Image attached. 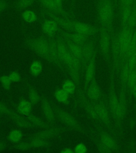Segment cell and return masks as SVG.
Segmentation results:
<instances>
[{"mask_svg": "<svg viewBox=\"0 0 136 153\" xmlns=\"http://www.w3.org/2000/svg\"><path fill=\"white\" fill-rule=\"evenodd\" d=\"M25 44L34 52L49 61L50 44L48 39L44 37L28 38L25 41Z\"/></svg>", "mask_w": 136, "mask_h": 153, "instance_id": "3957f363", "label": "cell"}, {"mask_svg": "<svg viewBox=\"0 0 136 153\" xmlns=\"http://www.w3.org/2000/svg\"><path fill=\"white\" fill-rule=\"evenodd\" d=\"M60 35L62 38L70 40L81 46L89 41V36L74 31L72 33L68 31H60Z\"/></svg>", "mask_w": 136, "mask_h": 153, "instance_id": "8fae6325", "label": "cell"}, {"mask_svg": "<svg viewBox=\"0 0 136 153\" xmlns=\"http://www.w3.org/2000/svg\"><path fill=\"white\" fill-rule=\"evenodd\" d=\"M41 103L43 112L46 119L51 123H54L55 121V114L52 108L50 101L45 97H43L41 99Z\"/></svg>", "mask_w": 136, "mask_h": 153, "instance_id": "2e32d148", "label": "cell"}, {"mask_svg": "<svg viewBox=\"0 0 136 153\" xmlns=\"http://www.w3.org/2000/svg\"><path fill=\"white\" fill-rule=\"evenodd\" d=\"M44 9L48 10L51 12H53L56 14H59L62 17L68 18L69 17L70 14L64 9H60L57 6L53 0H38Z\"/></svg>", "mask_w": 136, "mask_h": 153, "instance_id": "9a60e30c", "label": "cell"}, {"mask_svg": "<svg viewBox=\"0 0 136 153\" xmlns=\"http://www.w3.org/2000/svg\"><path fill=\"white\" fill-rule=\"evenodd\" d=\"M30 142L31 148H42L48 145V139L41 138H31Z\"/></svg>", "mask_w": 136, "mask_h": 153, "instance_id": "484cf974", "label": "cell"}, {"mask_svg": "<svg viewBox=\"0 0 136 153\" xmlns=\"http://www.w3.org/2000/svg\"><path fill=\"white\" fill-rule=\"evenodd\" d=\"M62 1H65V0H62Z\"/></svg>", "mask_w": 136, "mask_h": 153, "instance_id": "f907efd6", "label": "cell"}, {"mask_svg": "<svg viewBox=\"0 0 136 153\" xmlns=\"http://www.w3.org/2000/svg\"><path fill=\"white\" fill-rule=\"evenodd\" d=\"M96 112L98 116L99 121L103 122L109 128L111 124V118L108 108L103 102H100L93 104Z\"/></svg>", "mask_w": 136, "mask_h": 153, "instance_id": "30bf717a", "label": "cell"}, {"mask_svg": "<svg viewBox=\"0 0 136 153\" xmlns=\"http://www.w3.org/2000/svg\"><path fill=\"white\" fill-rule=\"evenodd\" d=\"M29 101L31 102L32 105H35L38 103L40 100V97L38 95V93L35 91V89L31 86L29 93Z\"/></svg>", "mask_w": 136, "mask_h": 153, "instance_id": "d6a6232c", "label": "cell"}, {"mask_svg": "<svg viewBox=\"0 0 136 153\" xmlns=\"http://www.w3.org/2000/svg\"><path fill=\"white\" fill-rule=\"evenodd\" d=\"M50 44V59L49 61L53 62L60 69L64 71L65 65L63 64L60 60L58 51H57V43L56 39L53 37H50L48 39Z\"/></svg>", "mask_w": 136, "mask_h": 153, "instance_id": "9c48e42d", "label": "cell"}, {"mask_svg": "<svg viewBox=\"0 0 136 153\" xmlns=\"http://www.w3.org/2000/svg\"><path fill=\"white\" fill-rule=\"evenodd\" d=\"M69 94L63 89H57L54 93L56 100L60 103L68 104L69 102Z\"/></svg>", "mask_w": 136, "mask_h": 153, "instance_id": "d4e9b609", "label": "cell"}, {"mask_svg": "<svg viewBox=\"0 0 136 153\" xmlns=\"http://www.w3.org/2000/svg\"><path fill=\"white\" fill-rule=\"evenodd\" d=\"M87 97L93 100H98L101 97V91L96 79L89 85L86 91Z\"/></svg>", "mask_w": 136, "mask_h": 153, "instance_id": "e0dca14e", "label": "cell"}, {"mask_svg": "<svg viewBox=\"0 0 136 153\" xmlns=\"http://www.w3.org/2000/svg\"><path fill=\"white\" fill-rule=\"evenodd\" d=\"M55 3L57 4V6L60 7V9H63V5H62V0H53Z\"/></svg>", "mask_w": 136, "mask_h": 153, "instance_id": "ee69618b", "label": "cell"}, {"mask_svg": "<svg viewBox=\"0 0 136 153\" xmlns=\"http://www.w3.org/2000/svg\"><path fill=\"white\" fill-rule=\"evenodd\" d=\"M76 85L74 81L70 80H67L65 81L62 86V89L69 94H74L76 90Z\"/></svg>", "mask_w": 136, "mask_h": 153, "instance_id": "f546056e", "label": "cell"}, {"mask_svg": "<svg viewBox=\"0 0 136 153\" xmlns=\"http://www.w3.org/2000/svg\"><path fill=\"white\" fill-rule=\"evenodd\" d=\"M43 12L50 17L51 19H52L54 21H55L59 25V26L62 27V28L64 29L67 31L73 32L74 22L71 21L65 17H59L57 16V14L51 12L45 9H43Z\"/></svg>", "mask_w": 136, "mask_h": 153, "instance_id": "ba28073f", "label": "cell"}, {"mask_svg": "<svg viewBox=\"0 0 136 153\" xmlns=\"http://www.w3.org/2000/svg\"><path fill=\"white\" fill-rule=\"evenodd\" d=\"M134 35H135V50L136 52V29L134 30Z\"/></svg>", "mask_w": 136, "mask_h": 153, "instance_id": "c3c4849f", "label": "cell"}, {"mask_svg": "<svg viewBox=\"0 0 136 153\" xmlns=\"http://www.w3.org/2000/svg\"><path fill=\"white\" fill-rule=\"evenodd\" d=\"M117 37L123 62H124L127 61L129 55L136 53L134 30L128 27H123Z\"/></svg>", "mask_w": 136, "mask_h": 153, "instance_id": "6da1fadb", "label": "cell"}, {"mask_svg": "<svg viewBox=\"0 0 136 153\" xmlns=\"http://www.w3.org/2000/svg\"><path fill=\"white\" fill-rule=\"evenodd\" d=\"M59 30V25L52 19L47 20L44 22L42 25V30L46 35L53 37Z\"/></svg>", "mask_w": 136, "mask_h": 153, "instance_id": "d6986e66", "label": "cell"}, {"mask_svg": "<svg viewBox=\"0 0 136 153\" xmlns=\"http://www.w3.org/2000/svg\"><path fill=\"white\" fill-rule=\"evenodd\" d=\"M9 7V3L5 1L0 0V12L7 9Z\"/></svg>", "mask_w": 136, "mask_h": 153, "instance_id": "7bdbcfd3", "label": "cell"}, {"mask_svg": "<svg viewBox=\"0 0 136 153\" xmlns=\"http://www.w3.org/2000/svg\"><path fill=\"white\" fill-rule=\"evenodd\" d=\"M111 37L109 29L101 26L100 30V47L102 54L106 60L109 59Z\"/></svg>", "mask_w": 136, "mask_h": 153, "instance_id": "8992f818", "label": "cell"}, {"mask_svg": "<svg viewBox=\"0 0 136 153\" xmlns=\"http://www.w3.org/2000/svg\"><path fill=\"white\" fill-rule=\"evenodd\" d=\"M6 147V143L4 141H0V152H2Z\"/></svg>", "mask_w": 136, "mask_h": 153, "instance_id": "f6af8a7d", "label": "cell"}, {"mask_svg": "<svg viewBox=\"0 0 136 153\" xmlns=\"http://www.w3.org/2000/svg\"><path fill=\"white\" fill-rule=\"evenodd\" d=\"M0 81L3 87L5 89L8 90L9 89L12 83V81L11 79H10L9 76H3L0 78Z\"/></svg>", "mask_w": 136, "mask_h": 153, "instance_id": "8d00e7d4", "label": "cell"}, {"mask_svg": "<svg viewBox=\"0 0 136 153\" xmlns=\"http://www.w3.org/2000/svg\"><path fill=\"white\" fill-rule=\"evenodd\" d=\"M132 9L133 7H121V19L123 27L127 26Z\"/></svg>", "mask_w": 136, "mask_h": 153, "instance_id": "603a6c76", "label": "cell"}, {"mask_svg": "<svg viewBox=\"0 0 136 153\" xmlns=\"http://www.w3.org/2000/svg\"><path fill=\"white\" fill-rule=\"evenodd\" d=\"M127 62L130 71L136 68V53H134L129 55L127 59Z\"/></svg>", "mask_w": 136, "mask_h": 153, "instance_id": "e575fe53", "label": "cell"}, {"mask_svg": "<svg viewBox=\"0 0 136 153\" xmlns=\"http://www.w3.org/2000/svg\"><path fill=\"white\" fill-rule=\"evenodd\" d=\"M43 67L41 62L36 61L31 63L30 70L31 74L33 76H38L42 71Z\"/></svg>", "mask_w": 136, "mask_h": 153, "instance_id": "83f0119b", "label": "cell"}, {"mask_svg": "<svg viewBox=\"0 0 136 153\" xmlns=\"http://www.w3.org/2000/svg\"><path fill=\"white\" fill-rule=\"evenodd\" d=\"M9 140L12 143H18L21 140L22 138V132L18 130H14L10 132L9 135Z\"/></svg>", "mask_w": 136, "mask_h": 153, "instance_id": "4dcf8cb0", "label": "cell"}, {"mask_svg": "<svg viewBox=\"0 0 136 153\" xmlns=\"http://www.w3.org/2000/svg\"><path fill=\"white\" fill-rule=\"evenodd\" d=\"M127 26L134 30L136 29V10L135 9L134 6Z\"/></svg>", "mask_w": 136, "mask_h": 153, "instance_id": "836d02e7", "label": "cell"}, {"mask_svg": "<svg viewBox=\"0 0 136 153\" xmlns=\"http://www.w3.org/2000/svg\"><path fill=\"white\" fill-rule=\"evenodd\" d=\"M134 0H120L121 7H132L134 6Z\"/></svg>", "mask_w": 136, "mask_h": 153, "instance_id": "60d3db41", "label": "cell"}, {"mask_svg": "<svg viewBox=\"0 0 136 153\" xmlns=\"http://www.w3.org/2000/svg\"><path fill=\"white\" fill-rule=\"evenodd\" d=\"M132 95L134 96L136 98V86L134 87V88L132 89V91L130 92Z\"/></svg>", "mask_w": 136, "mask_h": 153, "instance_id": "7dc6e473", "label": "cell"}, {"mask_svg": "<svg viewBox=\"0 0 136 153\" xmlns=\"http://www.w3.org/2000/svg\"><path fill=\"white\" fill-rule=\"evenodd\" d=\"M134 7L136 10V0H134Z\"/></svg>", "mask_w": 136, "mask_h": 153, "instance_id": "681fc988", "label": "cell"}, {"mask_svg": "<svg viewBox=\"0 0 136 153\" xmlns=\"http://www.w3.org/2000/svg\"><path fill=\"white\" fill-rule=\"evenodd\" d=\"M87 149L83 143H79L74 147V152L76 153H85L87 152Z\"/></svg>", "mask_w": 136, "mask_h": 153, "instance_id": "ab89813d", "label": "cell"}, {"mask_svg": "<svg viewBox=\"0 0 136 153\" xmlns=\"http://www.w3.org/2000/svg\"><path fill=\"white\" fill-rule=\"evenodd\" d=\"M97 148H98V152L101 153H110L112 152L111 149H110V148H108V147L105 146L101 142L98 143Z\"/></svg>", "mask_w": 136, "mask_h": 153, "instance_id": "b9f144b4", "label": "cell"}, {"mask_svg": "<svg viewBox=\"0 0 136 153\" xmlns=\"http://www.w3.org/2000/svg\"><path fill=\"white\" fill-rule=\"evenodd\" d=\"M9 76L12 82H18L20 81L22 79L21 75L17 71H13L11 72L9 75Z\"/></svg>", "mask_w": 136, "mask_h": 153, "instance_id": "f35d334b", "label": "cell"}, {"mask_svg": "<svg viewBox=\"0 0 136 153\" xmlns=\"http://www.w3.org/2000/svg\"><path fill=\"white\" fill-rule=\"evenodd\" d=\"M61 152L62 153H74V151H72L71 148H65Z\"/></svg>", "mask_w": 136, "mask_h": 153, "instance_id": "bcb514c9", "label": "cell"}, {"mask_svg": "<svg viewBox=\"0 0 136 153\" xmlns=\"http://www.w3.org/2000/svg\"><path fill=\"white\" fill-rule=\"evenodd\" d=\"M114 73V70L112 69L110 76V85L109 88V103L111 112L112 113L113 117L115 119L119 108V100L117 98L115 88Z\"/></svg>", "mask_w": 136, "mask_h": 153, "instance_id": "277c9868", "label": "cell"}, {"mask_svg": "<svg viewBox=\"0 0 136 153\" xmlns=\"http://www.w3.org/2000/svg\"><path fill=\"white\" fill-rule=\"evenodd\" d=\"M35 0H18L15 3L14 7L18 10L26 9L33 4Z\"/></svg>", "mask_w": 136, "mask_h": 153, "instance_id": "f1b7e54d", "label": "cell"}, {"mask_svg": "<svg viewBox=\"0 0 136 153\" xmlns=\"http://www.w3.org/2000/svg\"><path fill=\"white\" fill-rule=\"evenodd\" d=\"M32 109V104L30 101L22 100L18 106V111L20 113L25 115L30 114Z\"/></svg>", "mask_w": 136, "mask_h": 153, "instance_id": "7402d4cb", "label": "cell"}, {"mask_svg": "<svg viewBox=\"0 0 136 153\" xmlns=\"http://www.w3.org/2000/svg\"><path fill=\"white\" fill-rule=\"evenodd\" d=\"M0 113L7 114L10 118H12L16 114L11 110H10L6 105L1 102H0Z\"/></svg>", "mask_w": 136, "mask_h": 153, "instance_id": "d590c367", "label": "cell"}, {"mask_svg": "<svg viewBox=\"0 0 136 153\" xmlns=\"http://www.w3.org/2000/svg\"><path fill=\"white\" fill-rule=\"evenodd\" d=\"M63 130V129L60 127H48L33 134L31 138H41L45 139L52 138L60 134Z\"/></svg>", "mask_w": 136, "mask_h": 153, "instance_id": "5bb4252c", "label": "cell"}, {"mask_svg": "<svg viewBox=\"0 0 136 153\" xmlns=\"http://www.w3.org/2000/svg\"><path fill=\"white\" fill-rule=\"evenodd\" d=\"M95 56H94L89 62L85 69V82L84 84V93L86 91L87 88L94 79H95L96 65Z\"/></svg>", "mask_w": 136, "mask_h": 153, "instance_id": "4fadbf2b", "label": "cell"}, {"mask_svg": "<svg viewBox=\"0 0 136 153\" xmlns=\"http://www.w3.org/2000/svg\"><path fill=\"white\" fill-rule=\"evenodd\" d=\"M63 39L65 41L67 48H68L70 53L76 59L79 60V61H80V62H81V59H82V46L77 44L76 43L72 42L70 40L67 39L63 38Z\"/></svg>", "mask_w": 136, "mask_h": 153, "instance_id": "ac0fdd59", "label": "cell"}, {"mask_svg": "<svg viewBox=\"0 0 136 153\" xmlns=\"http://www.w3.org/2000/svg\"><path fill=\"white\" fill-rule=\"evenodd\" d=\"M76 32L86 36H91L95 35L97 29L89 24L81 22H74L73 32Z\"/></svg>", "mask_w": 136, "mask_h": 153, "instance_id": "7c38bea8", "label": "cell"}, {"mask_svg": "<svg viewBox=\"0 0 136 153\" xmlns=\"http://www.w3.org/2000/svg\"><path fill=\"white\" fill-rule=\"evenodd\" d=\"M84 93H81L79 94V98H80V102H81V104L84 106L85 109L86 110V112L91 117H93V119L98 120V116L97 114V113L96 112L95 109L93 105H91L89 104L88 102L87 101L86 98L84 96Z\"/></svg>", "mask_w": 136, "mask_h": 153, "instance_id": "ffe728a7", "label": "cell"}, {"mask_svg": "<svg viewBox=\"0 0 136 153\" xmlns=\"http://www.w3.org/2000/svg\"><path fill=\"white\" fill-rule=\"evenodd\" d=\"M55 116L60 121L65 124L68 127L74 129L78 131H82V128L77 121L76 118L70 113L65 111V110L60 109L59 108H55L54 110Z\"/></svg>", "mask_w": 136, "mask_h": 153, "instance_id": "5b68a950", "label": "cell"}, {"mask_svg": "<svg viewBox=\"0 0 136 153\" xmlns=\"http://www.w3.org/2000/svg\"><path fill=\"white\" fill-rule=\"evenodd\" d=\"M98 18L101 26L109 28L113 16V4L112 0H100L98 4Z\"/></svg>", "mask_w": 136, "mask_h": 153, "instance_id": "7a4b0ae2", "label": "cell"}, {"mask_svg": "<svg viewBox=\"0 0 136 153\" xmlns=\"http://www.w3.org/2000/svg\"><path fill=\"white\" fill-rule=\"evenodd\" d=\"M82 59H81V70H85L89 62L94 55H96L95 45L93 41H88L84 45L82 46Z\"/></svg>", "mask_w": 136, "mask_h": 153, "instance_id": "52a82bcc", "label": "cell"}, {"mask_svg": "<svg viewBox=\"0 0 136 153\" xmlns=\"http://www.w3.org/2000/svg\"><path fill=\"white\" fill-rule=\"evenodd\" d=\"M16 149L20 151H28L32 148L30 143H25V142L18 143L16 147Z\"/></svg>", "mask_w": 136, "mask_h": 153, "instance_id": "74e56055", "label": "cell"}, {"mask_svg": "<svg viewBox=\"0 0 136 153\" xmlns=\"http://www.w3.org/2000/svg\"><path fill=\"white\" fill-rule=\"evenodd\" d=\"M22 17L24 21L28 23H33L37 19V17L35 13L31 10L25 11L22 13Z\"/></svg>", "mask_w": 136, "mask_h": 153, "instance_id": "4316f807", "label": "cell"}, {"mask_svg": "<svg viewBox=\"0 0 136 153\" xmlns=\"http://www.w3.org/2000/svg\"><path fill=\"white\" fill-rule=\"evenodd\" d=\"M26 117H27V119L34 126L43 128H46L48 127H50V125L46 123L45 122H44L42 120H41L39 117H36L30 114L28 115Z\"/></svg>", "mask_w": 136, "mask_h": 153, "instance_id": "cb8c5ba5", "label": "cell"}, {"mask_svg": "<svg viewBox=\"0 0 136 153\" xmlns=\"http://www.w3.org/2000/svg\"><path fill=\"white\" fill-rule=\"evenodd\" d=\"M136 86V68L130 71L129 78L128 80V87L130 89V92L132 89Z\"/></svg>", "mask_w": 136, "mask_h": 153, "instance_id": "1f68e13d", "label": "cell"}, {"mask_svg": "<svg viewBox=\"0 0 136 153\" xmlns=\"http://www.w3.org/2000/svg\"><path fill=\"white\" fill-rule=\"evenodd\" d=\"M100 142L112 151L117 149V144L114 140L108 134L102 132L100 134Z\"/></svg>", "mask_w": 136, "mask_h": 153, "instance_id": "44dd1931", "label": "cell"}]
</instances>
